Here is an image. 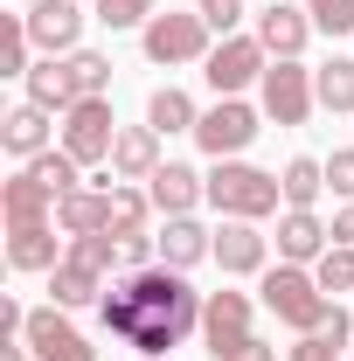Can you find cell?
<instances>
[{
  "instance_id": "cell-16",
  "label": "cell",
  "mask_w": 354,
  "mask_h": 361,
  "mask_svg": "<svg viewBox=\"0 0 354 361\" xmlns=\"http://www.w3.org/2000/svg\"><path fill=\"white\" fill-rule=\"evenodd\" d=\"M153 243H160V264H174V271H195L202 257H216V229H202L195 216H167Z\"/></svg>"
},
{
  "instance_id": "cell-14",
  "label": "cell",
  "mask_w": 354,
  "mask_h": 361,
  "mask_svg": "<svg viewBox=\"0 0 354 361\" xmlns=\"http://www.w3.org/2000/svg\"><path fill=\"white\" fill-rule=\"evenodd\" d=\"M104 299V271L77 257V250H63V264L49 271V306H63V313H77V306H97Z\"/></svg>"
},
{
  "instance_id": "cell-17",
  "label": "cell",
  "mask_w": 354,
  "mask_h": 361,
  "mask_svg": "<svg viewBox=\"0 0 354 361\" xmlns=\"http://www.w3.org/2000/svg\"><path fill=\"white\" fill-rule=\"evenodd\" d=\"M257 42H264V56H299L312 42V14L292 7V0H271L264 14H257Z\"/></svg>"
},
{
  "instance_id": "cell-9",
  "label": "cell",
  "mask_w": 354,
  "mask_h": 361,
  "mask_svg": "<svg viewBox=\"0 0 354 361\" xmlns=\"http://www.w3.org/2000/svg\"><path fill=\"white\" fill-rule=\"evenodd\" d=\"M28 35L42 56H77L84 49V7L77 0H35L28 7Z\"/></svg>"
},
{
  "instance_id": "cell-19",
  "label": "cell",
  "mask_w": 354,
  "mask_h": 361,
  "mask_svg": "<svg viewBox=\"0 0 354 361\" xmlns=\"http://www.w3.org/2000/svg\"><path fill=\"white\" fill-rule=\"evenodd\" d=\"M49 118H56V111H42V104H14V111L0 118V146H7L14 160H35V153H49V133H56Z\"/></svg>"
},
{
  "instance_id": "cell-18",
  "label": "cell",
  "mask_w": 354,
  "mask_h": 361,
  "mask_svg": "<svg viewBox=\"0 0 354 361\" xmlns=\"http://www.w3.org/2000/svg\"><path fill=\"white\" fill-rule=\"evenodd\" d=\"M28 104H42V111H70V104H84V90L70 77V56H42L35 70H28Z\"/></svg>"
},
{
  "instance_id": "cell-5",
  "label": "cell",
  "mask_w": 354,
  "mask_h": 361,
  "mask_svg": "<svg viewBox=\"0 0 354 361\" xmlns=\"http://www.w3.org/2000/svg\"><path fill=\"white\" fill-rule=\"evenodd\" d=\"M56 146H63L77 167H97V160H111V146H118L111 97H84V104H70V111H63V133H56Z\"/></svg>"
},
{
  "instance_id": "cell-23",
  "label": "cell",
  "mask_w": 354,
  "mask_h": 361,
  "mask_svg": "<svg viewBox=\"0 0 354 361\" xmlns=\"http://www.w3.org/2000/svg\"><path fill=\"white\" fill-rule=\"evenodd\" d=\"M146 126H153V133H195V126H202V111H195V97H188V90L160 84L153 97H146Z\"/></svg>"
},
{
  "instance_id": "cell-29",
  "label": "cell",
  "mask_w": 354,
  "mask_h": 361,
  "mask_svg": "<svg viewBox=\"0 0 354 361\" xmlns=\"http://www.w3.org/2000/svg\"><path fill=\"white\" fill-rule=\"evenodd\" d=\"M70 77H77V90H84V97H104V90H111V56L77 49V56H70Z\"/></svg>"
},
{
  "instance_id": "cell-12",
  "label": "cell",
  "mask_w": 354,
  "mask_h": 361,
  "mask_svg": "<svg viewBox=\"0 0 354 361\" xmlns=\"http://www.w3.org/2000/svg\"><path fill=\"white\" fill-rule=\"evenodd\" d=\"M146 195H153L160 216H195V202H209V180L195 174L188 160H160L153 180H146Z\"/></svg>"
},
{
  "instance_id": "cell-15",
  "label": "cell",
  "mask_w": 354,
  "mask_h": 361,
  "mask_svg": "<svg viewBox=\"0 0 354 361\" xmlns=\"http://www.w3.org/2000/svg\"><path fill=\"white\" fill-rule=\"evenodd\" d=\"M334 243V229L319 223L312 209H285L278 216V264H319Z\"/></svg>"
},
{
  "instance_id": "cell-1",
  "label": "cell",
  "mask_w": 354,
  "mask_h": 361,
  "mask_svg": "<svg viewBox=\"0 0 354 361\" xmlns=\"http://www.w3.org/2000/svg\"><path fill=\"white\" fill-rule=\"evenodd\" d=\"M202 306H209V292H195L188 271H174V264L126 271V278L97 299L104 334H118V341L139 348V355H167V348H181L188 334H202Z\"/></svg>"
},
{
  "instance_id": "cell-32",
  "label": "cell",
  "mask_w": 354,
  "mask_h": 361,
  "mask_svg": "<svg viewBox=\"0 0 354 361\" xmlns=\"http://www.w3.org/2000/svg\"><path fill=\"white\" fill-rule=\"evenodd\" d=\"M195 14H202V21H209V28H216V35H236V28H243V14H250V7H243V0H195Z\"/></svg>"
},
{
  "instance_id": "cell-2",
  "label": "cell",
  "mask_w": 354,
  "mask_h": 361,
  "mask_svg": "<svg viewBox=\"0 0 354 361\" xmlns=\"http://www.w3.org/2000/svg\"><path fill=\"white\" fill-rule=\"evenodd\" d=\"M209 202H216L222 216H236V223H264V216H278L285 188H278V174L250 167V160H216V174H209Z\"/></svg>"
},
{
  "instance_id": "cell-22",
  "label": "cell",
  "mask_w": 354,
  "mask_h": 361,
  "mask_svg": "<svg viewBox=\"0 0 354 361\" xmlns=\"http://www.w3.org/2000/svg\"><path fill=\"white\" fill-rule=\"evenodd\" d=\"M7 264H14V271H56V264H63V250H56V223L7 229Z\"/></svg>"
},
{
  "instance_id": "cell-25",
  "label": "cell",
  "mask_w": 354,
  "mask_h": 361,
  "mask_svg": "<svg viewBox=\"0 0 354 361\" xmlns=\"http://www.w3.org/2000/svg\"><path fill=\"white\" fill-rule=\"evenodd\" d=\"M312 90H319L326 111H354V56H326L312 70Z\"/></svg>"
},
{
  "instance_id": "cell-28",
  "label": "cell",
  "mask_w": 354,
  "mask_h": 361,
  "mask_svg": "<svg viewBox=\"0 0 354 361\" xmlns=\"http://www.w3.org/2000/svg\"><path fill=\"white\" fill-rule=\"evenodd\" d=\"M312 278H319L326 299H334V292H354V243H326V257L312 264Z\"/></svg>"
},
{
  "instance_id": "cell-39",
  "label": "cell",
  "mask_w": 354,
  "mask_h": 361,
  "mask_svg": "<svg viewBox=\"0 0 354 361\" xmlns=\"http://www.w3.org/2000/svg\"><path fill=\"white\" fill-rule=\"evenodd\" d=\"M28 355H35L28 334H7V341H0V361H28Z\"/></svg>"
},
{
  "instance_id": "cell-4",
  "label": "cell",
  "mask_w": 354,
  "mask_h": 361,
  "mask_svg": "<svg viewBox=\"0 0 354 361\" xmlns=\"http://www.w3.org/2000/svg\"><path fill=\"white\" fill-rule=\"evenodd\" d=\"M209 35H216V28H209L202 14H174V7H167V14H153V21L139 28V49H146V63L181 70V63H209V49H216Z\"/></svg>"
},
{
  "instance_id": "cell-6",
  "label": "cell",
  "mask_w": 354,
  "mask_h": 361,
  "mask_svg": "<svg viewBox=\"0 0 354 361\" xmlns=\"http://www.w3.org/2000/svg\"><path fill=\"white\" fill-rule=\"evenodd\" d=\"M264 70H271V56H264L257 35H222L209 49V63H202V77H209L216 97H243L250 84H264Z\"/></svg>"
},
{
  "instance_id": "cell-13",
  "label": "cell",
  "mask_w": 354,
  "mask_h": 361,
  "mask_svg": "<svg viewBox=\"0 0 354 361\" xmlns=\"http://www.w3.org/2000/svg\"><path fill=\"white\" fill-rule=\"evenodd\" d=\"M236 341H250V299L243 292H209V306H202V348H209V361L222 348H236Z\"/></svg>"
},
{
  "instance_id": "cell-21",
  "label": "cell",
  "mask_w": 354,
  "mask_h": 361,
  "mask_svg": "<svg viewBox=\"0 0 354 361\" xmlns=\"http://www.w3.org/2000/svg\"><path fill=\"white\" fill-rule=\"evenodd\" d=\"M153 167H160V133H153V126H118L111 174L118 180H153Z\"/></svg>"
},
{
  "instance_id": "cell-20",
  "label": "cell",
  "mask_w": 354,
  "mask_h": 361,
  "mask_svg": "<svg viewBox=\"0 0 354 361\" xmlns=\"http://www.w3.org/2000/svg\"><path fill=\"white\" fill-rule=\"evenodd\" d=\"M56 223H63V236H97V229H111V188H70V195L56 202Z\"/></svg>"
},
{
  "instance_id": "cell-37",
  "label": "cell",
  "mask_w": 354,
  "mask_h": 361,
  "mask_svg": "<svg viewBox=\"0 0 354 361\" xmlns=\"http://www.w3.org/2000/svg\"><path fill=\"white\" fill-rule=\"evenodd\" d=\"M319 334H326V341H334V348H354V319L341 313V306H334V319H326V326H319Z\"/></svg>"
},
{
  "instance_id": "cell-34",
  "label": "cell",
  "mask_w": 354,
  "mask_h": 361,
  "mask_svg": "<svg viewBox=\"0 0 354 361\" xmlns=\"http://www.w3.org/2000/svg\"><path fill=\"white\" fill-rule=\"evenodd\" d=\"M341 355H348V348H334L326 334H299V348H292L285 361H341Z\"/></svg>"
},
{
  "instance_id": "cell-31",
  "label": "cell",
  "mask_w": 354,
  "mask_h": 361,
  "mask_svg": "<svg viewBox=\"0 0 354 361\" xmlns=\"http://www.w3.org/2000/svg\"><path fill=\"white\" fill-rule=\"evenodd\" d=\"M312 14V28H326V35H354V0H299Z\"/></svg>"
},
{
  "instance_id": "cell-40",
  "label": "cell",
  "mask_w": 354,
  "mask_h": 361,
  "mask_svg": "<svg viewBox=\"0 0 354 361\" xmlns=\"http://www.w3.org/2000/svg\"><path fill=\"white\" fill-rule=\"evenodd\" d=\"M139 361H167V355H139Z\"/></svg>"
},
{
  "instance_id": "cell-8",
  "label": "cell",
  "mask_w": 354,
  "mask_h": 361,
  "mask_svg": "<svg viewBox=\"0 0 354 361\" xmlns=\"http://www.w3.org/2000/svg\"><path fill=\"white\" fill-rule=\"evenodd\" d=\"M264 118H278V126H306L312 104H319V90H312V70L299 63V56H271L264 70Z\"/></svg>"
},
{
  "instance_id": "cell-24",
  "label": "cell",
  "mask_w": 354,
  "mask_h": 361,
  "mask_svg": "<svg viewBox=\"0 0 354 361\" xmlns=\"http://www.w3.org/2000/svg\"><path fill=\"white\" fill-rule=\"evenodd\" d=\"M278 188H285V209H312L319 195H326V160H285V174H278Z\"/></svg>"
},
{
  "instance_id": "cell-11",
  "label": "cell",
  "mask_w": 354,
  "mask_h": 361,
  "mask_svg": "<svg viewBox=\"0 0 354 361\" xmlns=\"http://www.w3.org/2000/svg\"><path fill=\"white\" fill-rule=\"evenodd\" d=\"M264 257H271V236H264V229L222 216V229H216V264L229 271V278H264Z\"/></svg>"
},
{
  "instance_id": "cell-10",
  "label": "cell",
  "mask_w": 354,
  "mask_h": 361,
  "mask_svg": "<svg viewBox=\"0 0 354 361\" xmlns=\"http://www.w3.org/2000/svg\"><path fill=\"white\" fill-rule=\"evenodd\" d=\"M28 348H35V361H97V348L70 326L63 306H35L28 313Z\"/></svg>"
},
{
  "instance_id": "cell-38",
  "label": "cell",
  "mask_w": 354,
  "mask_h": 361,
  "mask_svg": "<svg viewBox=\"0 0 354 361\" xmlns=\"http://www.w3.org/2000/svg\"><path fill=\"white\" fill-rule=\"evenodd\" d=\"M334 243H354V202L334 209Z\"/></svg>"
},
{
  "instance_id": "cell-36",
  "label": "cell",
  "mask_w": 354,
  "mask_h": 361,
  "mask_svg": "<svg viewBox=\"0 0 354 361\" xmlns=\"http://www.w3.org/2000/svg\"><path fill=\"white\" fill-rule=\"evenodd\" d=\"M7 334H28V306H21L14 292L0 299V341H7Z\"/></svg>"
},
{
  "instance_id": "cell-27",
  "label": "cell",
  "mask_w": 354,
  "mask_h": 361,
  "mask_svg": "<svg viewBox=\"0 0 354 361\" xmlns=\"http://www.w3.org/2000/svg\"><path fill=\"white\" fill-rule=\"evenodd\" d=\"M146 216H153V195H146V188H111V229H118V236H139Z\"/></svg>"
},
{
  "instance_id": "cell-26",
  "label": "cell",
  "mask_w": 354,
  "mask_h": 361,
  "mask_svg": "<svg viewBox=\"0 0 354 361\" xmlns=\"http://www.w3.org/2000/svg\"><path fill=\"white\" fill-rule=\"evenodd\" d=\"M28 49H35L28 14H7V21H0V77H28V70H35V63H28Z\"/></svg>"
},
{
  "instance_id": "cell-33",
  "label": "cell",
  "mask_w": 354,
  "mask_h": 361,
  "mask_svg": "<svg viewBox=\"0 0 354 361\" xmlns=\"http://www.w3.org/2000/svg\"><path fill=\"white\" fill-rule=\"evenodd\" d=\"M326 188H334L341 202H354V146H341V153L326 160Z\"/></svg>"
},
{
  "instance_id": "cell-30",
  "label": "cell",
  "mask_w": 354,
  "mask_h": 361,
  "mask_svg": "<svg viewBox=\"0 0 354 361\" xmlns=\"http://www.w3.org/2000/svg\"><path fill=\"white\" fill-rule=\"evenodd\" d=\"M153 14H160V0H97V21H104L111 35H118V28H146Z\"/></svg>"
},
{
  "instance_id": "cell-3",
  "label": "cell",
  "mask_w": 354,
  "mask_h": 361,
  "mask_svg": "<svg viewBox=\"0 0 354 361\" xmlns=\"http://www.w3.org/2000/svg\"><path fill=\"white\" fill-rule=\"evenodd\" d=\"M257 292H264V306L285 319L292 334H319V326L334 319V299L319 292L312 264H278V271H264V285H257Z\"/></svg>"
},
{
  "instance_id": "cell-41",
  "label": "cell",
  "mask_w": 354,
  "mask_h": 361,
  "mask_svg": "<svg viewBox=\"0 0 354 361\" xmlns=\"http://www.w3.org/2000/svg\"><path fill=\"white\" fill-rule=\"evenodd\" d=\"M21 7H35V0H21Z\"/></svg>"
},
{
  "instance_id": "cell-7",
  "label": "cell",
  "mask_w": 354,
  "mask_h": 361,
  "mask_svg": "<svg viewBox=\"0 0 354 361\" xmlns=\"http://www.w3.org/2000/svg\"><path fill=\"white\" fill-rule=\"evenodd\" d=\"M257 133H264V111H250L243 97H216V104L202 111V126H195V146H202L209 160H236Z\"/></svg>"
},
{
  "instance_id": "cell-42",
  "label": "cell",
  "mask_w": 354,
  "mask_h": 361,
  "mask_svg": "<svg viewBox=\"0 0 354 361\" xmlns=\"http://www.w3.org/2000/svg\"><path fill=\"white\" fill-rule=\"evenodd\" d=\"M348 355H354V348H348Z\"/></svg>"
},
{
  "instance_id": "cell-35",
  "label": "cell",
  "mask_w": 354,
  "mask_h": 361,
  "mask_svg": "<svg viewBox=\"0 0 354 361\" xmlns=\"http://www.w3.org/2000/svg\"><path fill=\"white\" fill-rule=\"evenodd\" d=\"M216 361H278V348H264V341L250 334V341H236V348H222Z\"/></svg>"
}]
</instances>
